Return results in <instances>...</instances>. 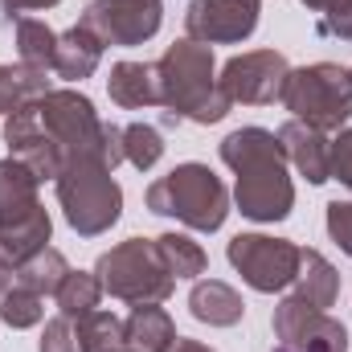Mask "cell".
I'll list each match as a JSON object with an SVG mask.
<instances>
[{
    "label": "cell",
    "instance_id": "36",
    "mask_svg": "<svg viewBox=\"0 0 352 352\" xmlns=\"http://www.w3.org/2000/svg\"><path fill=\"white\" fill-rule=\"evenodd\" d=\"M274 352H291V349H283V344H274Z\"/></svg>",
    "mask_w": 352,
    "mask_h": 352
},
{
    "label": "cell",
    "instance_id": "26",
    "mask_svg": "<svg viewBox=\"0 0 352 352\" xmlns=\"http://www.w3.org/2000/svg\"><path fill=\"white\" fill-rule=\"evenodd\" d=\"M78 328V340H82V352H119L127 349L123 344V320L111 316V311H90V316H78L74 320Z\"/></svg>",
    "mask_w": 352,
    "mask_h": 352
},
{
    "label": "cell",
    "instance_id": "32",
    "mask_svg": "<svg viewBox=\"0 0 352 352\" xmlns=\"http://www.w3.org/2000/svg\"><path fill=\"white\" fill-rule=\"evenodd\" d=\"M320 33L324 37L352 41V0H340V4H332V8L320 12Z\"/></svg>",
    "mask_w": 352,
    "mask_h": 352
},
{
    "label": "cell",
    "instance_id": "24",
    "mask_svg": "<svg viewBox=\"0 0 352 352\" xmlns=\"http://www.w3.org/2000/svg\"><path fill=\"white\" fill-rule=\"evenodd\" d=\"M102 283H98V274L94 270H70L66 278H62V287H58V311L62 316H70V320H78V316H90L98 303H102Z\"/></svg>",
    "mask_w": 352,
    "mask_h": 352
},
{
    "label": "cell",
    "instance_id": "9",
    "mask_svg": "<svg viewBox=\"0 0 352 352\" xmlns=\"http://www.w3.org/2000/svg\"><path fill=\"white\" fill-rule=\"evenodd\" d=\"M160 0H90L78 25H87L102 45H144L160 33Z\"/></svg>",
    "mask_w": 352,
    "mask_h": 352
},
{
    "label": "cell",
    "instance_id": "14",
    "mask_svg": "<svg viewBox=\"0 0 352 352\" xmlns=\"http://www.w3.org/2000/svg\"><path fill=\"white\" fill-rule=\"evenodd\" d=\"M188 311H192V320H201L209 328H234V324H242L246 303H242V295L230 283H221V278H197L192 291H188Z\"/></svg>",
    "mask_w": 352,
    "mask_h": 352
},
{
    "label": "cell",
    "instance_id": "21",
    "mask_svg": "<svg viewBox=\"0 0 352 352\" xmlns=\"http://www.w3.org/2000/svg\"><path fill=\"white\" fill-rule=\"evenodd\" d=\"M12 41H16V62L33 66V70H54V54H58V33L37 21V16H16L12 21Z\"/></svg>",
    "mask_w": 352,
    "mask_h": 352
},
{
    "label": "cell",
    "instance_id": "2",
    "mask_svg": "<svg viewBox=\"0 0 352 352\" xmlns=\"http://www.w3.org/2000/svg\"><path fill=\"white\" fill-rule=\"evenodd\" d=\"M156 82H160V102L168 107L173 119H192V123H221L230 115V98L217 87V58L213 45H201L192 37H180L164 50L156 62Z\"/></svg>",
    "mask_w": 352,
    "mask_h": 352
},
{
    "label": "cell",
    "instance_id": "34",
    "mask_svg": "<svg viewBox=\"0 0 352 352\" xmlns=\"http://www.w3.org/2000/svg\"><path fill=\"white\" fill-rule=\"evenodd\" d=\"M168 352H213L209 344H201V340H184V336H176V344Z\"/></svg>",
    "mask_w": 352,
    "mask_h": 352
},
{
    "label": "cell",
    "instance_id": "6",
    "mask_svg": "<svg viewBox=\"0 0 352 352\" xmlns=\"http://www.w3.org/2000/svg\"><path fill=\"white\" fill-rule=\"evenodd\" d=\"M94 274L111 299H123L131 307L135 303H164L176 287V278L168 274V266L156 250V238H127V242L111 246L94 263Z\"/></svg>",
    "mask_w": 352,
    "mask_h": 352
},
{
    "label": "cell",
    "instance_id": "3",
    "mask_svg": "<svg viewBox=\"0 0 352 352\" xmlns=\"http://www.w3.org/2000/svg\"><path fill=\"white\" fill-rule=\"evenodd\" d=\"M144 201L156 217H176L197 234H213L230 217V188L209 164H197V160L176 164L168 176L152 180Z\"/></svg>",
    "mask_w": 352,
    "mask_h": 352
},
{
    "label": "cell",
    "instance_id": "17",
    "mask_svg": "<svg viewBox=\"0 0 352 352\" xmlns=\"http://www.w3.org/2000/svg\"><path fill=\"white\" fill-rule=\"evenodd\" d=\"M37 188H41V180L33 176L29 164H21L16 156L0 160V226H12V221L33 217L41 209Z\"/></svg>",
    "mask_w": 352,
    "mask_h": 352
},
{
    "label": "cell",
    "instance_id": "20",
    "mask_svg": "<svg viewBox=\"0 0 352 352\" xmlns=\"http://www.w3.org/2000/svg\"><path fill=\"white\" fill-rule=\"evenodd\" d=\"M50 234H54V221L45 213V205L25 217V221H12V226H0V263H8L12 270L21 263H29L37 250L50 246Z\"/></svg>",
    "mask_w": 352,
    "mask_h": 352
},
{
    "label": "cell",
    "instance_id": "16",
    "mask_svg": "<svg viewBox=\"0 0 352 352\" xmlns=\"http://www.w3.org/2000/svg\"><path fill=\"white\" fill-rule=\"evenodd\" d=\"M291 287H295V299L299 303L328 311L340 299V270L328 263L320 250H303L299 246V270H295V283Z\"/></svg>",
    "mask_w": 352,
    "mask_h": 352
},
{
    "label": "cell",
    "instance_id": "11",
    "mask_svg": "<svg viewBox=\"0 0 352 352\" xmlns=\"http://www.w3.org/2000/svg\"><path fill=\"white\" fill-rule=\"evenodd\" d=\"M263 0H188L184 37L201 45H238L258 29Z\"/></svg>",
    "mask_w": 352,
    "mask_h": 352
},
{
    "label": "cell",
    "instance_id": "5",
    "mask_svg": "<svg viewBox=\"0 0 352 352\" xmlns=\"http://www.w3.org/2000/svg\"><path fill=\"white\" fill-rule=\"evenodd\" d=\"M278 102L291 111V119L320 127V131H340L352 119V74L336 62H311L287 74Z\"/></svg>",
    "mask_w": 352,
    "mask_h": 352
},
{
    "label": "cell",
    "instance_id": "29",
    "mask_svg": "<svg viewBox=\"0 0 352 352\" xmlns=\"http://www.w3.org/2000/svg\"><path fill=\"white\" fill-rule=\"evenodd\" d=\"M37 352H82V340H78V328H74V320L70 316H54V320H45V332H41V344Z\"/></svg>",
    "mask_w": 352,
    "mask_h": 352
},
{
    "label": "cell",
    "instance_id": "8",
    "mask_svg": "<svg viewBox=\"0 0 352 352\" xmlns=\"http://www.w3.org/2000/svg\"><path fill=\"white\" fill-rule=\"evenodd\" d=\"M291 66L278 50H250V54H234L221 74H217V87L230 102H242V107H266L283 94Z\"/></svg>",
    "mask_w": 352,
    "mask_h": 352
},
{
    "label": "cell",
    "instance_id": "25",
    "mask_svg": "<svg viewBox=\"0 0 352 352\" xmlns=\"http://www.w3.org/2000/svg\"><path fill=\"white\" fill-rule=\"evenodd\" d=\"M156 250H160V258H164L173 278H201L205 266H209V254L188 234H160L156 238Z\"/></svg>",
    "mask_w": 352,
    "mask_h": 352
},
{
    "label": "cell",
    "instance_id": "22",
    "mask_svg": "<svg viewBox=\"0 0 352 352\" xmlns=\"http://www.w3.org/2000/svg\"><path fill=\"white\" fill-rule=\"evenodd\" d=\"M66 274H70L66 254L54 250V246H45V250H37L29 263H21L12 270V283H16V287H29V291H37V295H58V287H62Z\"/></svg>",
    "mask_w": 352,
    "mask_h": 352
},
{
    "label": "cell",
    "instance_id": "12",
    "mask_svg": "<svg viewBox=\"0 0 352 352\" xmlns=\"http://www.w3.org/2000/svg\"><path fill=\"white\" fill-rule=\"evenodd\" d=\"M4 144H8V156H16L21 164H29L37 180H58V173L66 168V152L45 131L37 98L21 102L12 115H4Z\"/></svg>",
    "mask_w": 352,
    "mask_h": 352
},
{
    "label": "cell",
    "instance_id": "10",
    "mask_svg": "<svg viewBox=\"0 0 352 352\" xmlns=\"http://www.w3.org/2000/svg\"><path fill=\"white\" fill-rule=\"evenodd\" d=\"M270 328H274V340L291 352H349V328L328 311L299 303L295 295H287L274 307Z\"/></svg>",
    "mask_w": 352,
    "mask_h": 352
},
{
    "label": "cell",
    "instance_id": "30",
    "mask_svg": "<svg viewBox=\"0 0 352 352\" xmlns=\"http://www.w3.org/2000/svg\"><path fill=\"white\" fill-rule=\"evenodd\" d=\"M328 234L352 258V201H332L328 205Z\"/></svg>",
    "mask_w": 352,
    "mask_h": 352
},
{
    "label": "cell",
    "instance_id": "38",
    "mask_svg": "<svg viewBox=\"0 0 352 352\" xmlns=\"http://www.w3.org/2000/svg\"><path fill=\"white\" fill-rule=\"evenodd\" d=\"M349 74H352V70H349Z\"/></svg>",
    "mask_w": 352,
    "mask_h": 352
},
{
    "label": "cell",
    "instance_id": "19",
    "mask_svg": "<svg viewBox=\"0 0 352 352\" xmlns=\"http://www.w3.org/2000/svg\"><path fill=\"white\" fill-rule=\"evenodd\" d=\"M123 344L135 352H168L176 344V324L160 303H135L123 320Z\"/></svg>",
    "mask_w": 352,
    "mask_h": 352
},
{
    "label": "cell",
    "instance_id": "27",
    "mask_svg": "<svg viewBox=\"0 0 352 352\" xmlns=\"http://www.w3.org/2000/svg\"><path fill=\"white\" fill-rule=\"evenodd\" d=\"M160 156H164V135H160V127H152V123H127V127H123V160H127L131 168L148 173V168L160 164Z\"/></svg>",
    "mask_w": 352,
    "mask_h": 352
},
{
    "label": "cell",
    "instance_id": "28",
    "mask_svg": "<svg viewBox=\"0 0 352 352\" xmlns=\"http://www.w3.org/2000/svg\"><path fill=\"white\" fill-rule=\"evenodd\" d=\"M0 320L12 328V332H25V328H37L45 320V295L29 291V287H8L0 295Z\"/></svg>",
    "mask_w": 352,
    "mask_h": 352
},
{
    "label": "cell",
    "instance_id": "31",
    "mask_svg": "<svg viewBox=\"0 0 352 352\" xmlns=\"http://www.w3.org/2000/svg\"><path fill=\"white\" fill-rule=\"evenodd\" d=\"M332 180H340L352 192V127H340L332 135Z\"/></svg>",
    "mask_w": 352,
    "mask_h": 352
},
{
    "label": "cell",
    "instance_id": "23",
    "mask_svg": "<svg viewBox=\"0 0 352 352\" xmlns=\"http://www.w3.org/2000/svg\"><path fill=\"white\" fill-rule=\"evenodd\" d=\"M50 70H33V66H0V119L4 115H12L21 102H29V98H41L50 87V78H45Z\"/></svg>",
    "mask_w": 352,
    "mask_h": 352
},
{
    "label": "cell",
    "instance_id": "33",
    "mask_svg": "<svg viewBox=\"0 0 352 352\" xmlns=\"http://www.w3.org/2000/svg\"><path fill=\"white\" fill-rule=\"evenodd\" d=\"M54 4H62V0H0V8L8 12V21H12V16H21V12H41V8H54Z\"/></svg>",
    "mask_w": 352,
    "mask_h": 352
},
{
    "label": "cell",
    "instance_id": "1",
    "mask_svg": "<svg viewBox=\"0 0 352 352\" xmlns=\"http://www.w3.org/2000/svg\"><path fill=\"white\" fill-rule=\"evenodd\" d=\"M221 164L238 176L234 205L242 217L274 226L295 209V184L287 173V156L274 131L266 127H238L221 140Z\"/></svg>",
    "mask_w": 352,
    "mask_h": 352
},
{
    "label": "cell",
    "instance_id": "37",
    "mask_svg": "<svg viewBox=\"0 0 352 352\" xmlns=\"http://www.w3.org/2000/svg\"><path fill=\"white\" fill-rule=\"evenodd\" d=\"M119 352H135V349H119Z\"/></svg>",
    "mask_w": 352,
    "mask_h": 352
},
{
    "label": "cell",
    "instance_id": "18",
    "mask_svg": "<svg viewBox=\"0 0 352 352\" xmlns=\"http://www.w3.org/2000/svg\"><path fill=\"white\" fill-rule=\"evenodd\" d=\"M102 41L90 33L87 25H74L66 33H58V54H54V74L66 78V82H82L98 70L102 62Z\"/></svg>",
    "mask_w": 352,
    "mask_h": 352
},
{
    "label": "cell",
    "instance_id": "35",
    "mask_svg": "<svg viewBox=\"0 0 352 352\" xmlns=\"http://www.w3.org/2000/svg\"><path fill=\"white\" fill-rule=\"evenodd\" d=\"M8 283H12V266H8V263H0V295L8 291Z\"/></svg>",
    "mask_w": 352,
    "mask_h": 352
},
{
    "label": "cell",
    "instance_id": "7",
    "mask_svg": "<svg viewBox=\"0 0 352 352\" xmlns=\"http://www.w3.org/2000/svg\"><path fill=\"white\" fill-rule=\"evenodd\" d=\"M230 266L242 274V283L258 295H278L295 283L299 270V246L287 238H270V234H238L226 246Z\"/></svg>",
    "mask_w": 352,
    "mask_h": 352
},
{
    "label": "cell",
    "instance_id": "4",
    "mask_svg": "<svg viewBox=\"0 0 352 352\" xmlns=\"http://www.w3.org/2000/svg\"><path fill=\"white\" fill-rule=\"evenodd\" d=\"M54 184H58V205L66 213V226L78 238L107 234L123 213V188L115 180V168H107L98 156H70Z\"/></svg>",
    "mask_w": 352,
    "mask_h": 352
},
{
    "label": "cell",
    "instance_id": "15",
    "mask_svg": "<svg viewBox=\"0 0 352 352\" xmlns=\"http://www.w3.org/2000/svg\"><path fill=\"white\" fill-rule=\"evenodd\" d=\"M107 94L123 111H144L160 102V82H156V62H115L107 74Z\"/></svg>",
    "mask_w": 352,
    "mask_h": 352
},
{
    "label": "cell",
    "instance_id": "13",
    "mask_svg": "<svg viewBox=\"0 0 352 352\" xmlns=\"http://www.w3.org/2000/svg\"><path fill=\"white\" fill-rule=\"evenodd\" d=\"M274 135L283 144L287 164H295V173L307 176V184H328L332 180V140H328V131L307 127L299 119H287Z\"/></svg>",
    "mask_w": 352,
    "mask_h": 352
}]
</instances>
